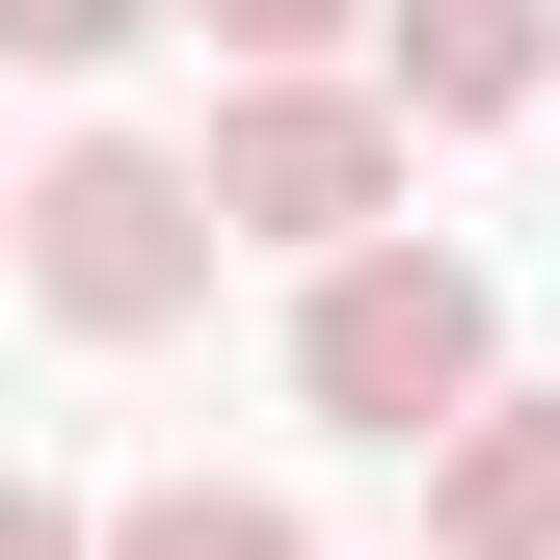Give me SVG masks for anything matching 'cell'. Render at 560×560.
I'll use <instances>...</instances> for the list:
<instances>
[{"instance_id":"52a82bcc","label":"cell","mask_w":560,"mask_h":560,"mask_svg":"<svg viewBox=\"0 0 560 560\" xmlns=\"http://www.w3.org/2000/svg\"><path fill=\"white\" fill-rule=\"evenodd\" d=\"M133 27H161V0H0V54H27V81H107Z\"/></svg>"},{"instance_id":"ba28073f","label":"cell","mask_w":560,"mask_h":560,"mask_svg":"<svg viewBox=\"0 0 560 560\" xmlns=\"http://www.w3.org/2000/svg\"><path fill=\"white\" fill-rule=\"evenodd\" d=\"M161 27H214V54H347L374 0H161Z\"/></svg>"},{"instance_id":"3957f363","label":"cell","mask_w":560,"mask_h":560,"mask_svg":"<svg viewBox=\"0 0 560 560\" xmlns=\"http://www.w3.org/2000/svg\"><path fill=\"white\" fill-rule=\"evenodd\" d=\"M187 187H214V241H374L400 214V107L374 81H320V54H241V107H214V161H187Z\"/></svg>"},{"instance_id":"5b68a950","label":"cell","mask_w":560,"mask_h":560,"mask_svg":"<svg viewBox=\"0 0 560 560\" xmlns=\"http://www.w3.org/2000/svg\"><path fill=\"white\" fill-rule=\"evenodd\" d=\"M428 560H560V400L480 374L454 428H428Z\"/></svg>"},{"instance_id":"7a4b0ae2","label":"cell","mask_w":560,"mask_h":560,"mask_svg":"<svg viewBox=\"0 0 560 560\" xmlns=\"http://www.w3.org/2000/svg\"><path fill=\"white\" fill-rule=\"evenodd\" d=\"M0 267H27L81 347H161L187 294H214V187H187L161 133H54V161L0 187Z\"/></svg>"},{"instance_id":"8992f818","label":"cell","mask_w":560,"mask_h":560,"mask_svg":"<svg viewBox=\"0 0 560 560\" xmlns=\"http://www.w3.org/2000/svg\"><path fill=\"white\" fill-rule=\"evenodd\" d=\"M81 560H320L267 480H133V508H81Z\"/></svg>"},{"instance_id":"6da1fadb","label":"cell","mask_w":560,"mask_h":560,"mask_svg":"<svg viewBox=\"0 0 560 560\" xmlns=\"http://www.w3.org/2000/svg\"><path fill=\"white\" fill-rule=\"evenodd\" d=\"M480 374H508V294H480L454 241H400V214H374V241H320V294H294V400H320V428L428 454Z\"/></svg>"},{"instance_id":"277c9868","label":"cell","mask_w":560,"mask_h":560,"mask_svg":"<svg viewBox=\"0 0 560 560\" xmlns=\"http://www.w3.org/2000/svg\"><path fill=\"white\" fill-rule=\"evenodd\" d=\"M374 107H400V133H508V107H560V0H374Z\"/></svg>"},{"instance_id":"9c48e42d","label":"cell","mask_w":560,"mask_h":560,"mask_svg":"<svg viewBox=\"0 0 560 560\" xmlns=\"http://www.w3.org/2000/svg\"><path fill=\"white\" fill-rule=\"evenodd\" d=\"M0 560H81V508H54V480H0Z\"/></svg>"}]
</instances>
